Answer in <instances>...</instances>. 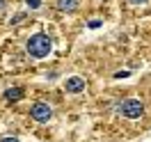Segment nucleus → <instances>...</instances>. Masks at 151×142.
I'll return each mask as SVG.
<instances>
[{
	"label": "nucleus",
	"mask_w": 151,
	"mask_h": 142,
	"mask_svg": "<svg viewBox=\"0 0 151 142\" xmlns=\"http://www.w3.org/2000/svg\"><path fill=\"white\" fill-rule=\"evenodd\" d=\"M131 76V71H117V74H114V78H119V80H122V78H128Z\"/></svg>",
	"instance_id": "nucleus-9"
},
{
	"label": "nucleus",
	"mask_w": 151,
	"mask_h": 142,
	"mask_svg": "<svg viewBox=\"0 0 151 142\" xmlns=\"http://www.w3.org/2000/svg\"><path fill=\"white\" fill-rule=\"evenodd\" d=\"M25 5H28L30 9H39L41 7V0H25Z\"/></svg>",
	"instance_id": "nucleus-7"
},
{
	"label": "nucleus",
	"mask_w": 151,
	"mask_h": 142,
	"mask_svg": "<svg viewBox=\"0 0 151 142\" xmlns=\"http://www.w3.org/2000/svg\"><path fill=\"white\" fill-rule=\"evenodd\" d=\"M119 112L126 117V119H140L144 115V105L137 101V99H126L124 103H119Z\"/></svg>",
	"instance_id": "nucleus-2"
},
{
	"label": "nucleus",
	"mask_w": 151,
	"mask_h": 142,
	"mask_svg": "<svg viewBox=\"0 0 151 142\" xmlns=\"http://www.w3.org/2000/svg\"><path fill=\"white\" fill-rule=\"evenodd\" d=\"M50 48H53V41H50V37L44 35V32H37V35H32V37L25 41V50H28V55L30 57H37V60L46 57L48 53H50Z\"/></svg>",
	"instance_id": "nucleus-1"
},
{
	"label": "nucleus",
	"mask_w": 151,
	"mask_h": 142,
	"mask_svg": "<svg viewBox=\"0 0 151 142\" xmlns=\"http://www.w3.org/2000/svg\"><path fill=\"white\" fill-rule=\"evenodd\" d=\"M64 89H66V92H71V94H78V92H83V89H85V80H83V78H78V76L66 78V80H64Z\"/></svg>",
	"instance_id": "nucleus-4"
},
{
	"label": "nucleus",
	"mask_w": 151,
	"mask_h": 142,
	"mask_svg": "<svg viewBox=\"0 0 151 142\" xmlns=\"http://www.w3.org/2000/svg\"><path fill=\"white\" fill-rule=\"evenodd\" d=\"M131 5H135V7H140V5H147V0H128Z\"/></svg>",
	"instance_id": "nucleus-11"
},
{
	"label": "nucleus",
	"mask_w": 151,
	"mask_h": 142,
	"mask_svg": "<svg viewBox=\"0 0 151 142\" xmlns=\"http://www.w3.org/2000/svg\"><path fill=\"white\" fill-rule=\"evenodd\" d=\"M78 0H57V9L60 12H76Z\"/></svg>",
	"instance_id": "nucleus-6"
},
{
	"label": "nucleus",
	"mask_w": 151,
	"mask_h": 142,
	"mask_svg": "<svg viewBox=\"0 0 151 142\" xmlns=\"http://www.w3.org/2000/svg\"><path fill=\"white\" fill-rule=\"evenodd\" d=\"M30 117H32L37 124H46V122H50L53 110H50V105H48V103H41V101H37V103L30 108Z\"/></svg>",
	"instance_id": "nucleus-3"
},
{
	"label": "nucleus",
	"mask_w": 151,
	"mask_h": 142,
	"mask_svg": "<svg viewBox=\"0 0 151 142\" xmlns=\"http://www.w3.org/2000/svg\"><path fill=\"white\" fill-rule=\"evenodd\" d=\"M23 87H9V89H5V99L7 101H19V99H23Z\"/></svg>",
	"instance_id": "nucleus-5"
},
{
	"label": "nucleus",
	"mask_w": 151,
	"mask_h": 142,
	"mask_svg": "<svg viewBox=\"0 0 151 142\" xmlns=\"http://www.w3.org/2000/svg\"><path fill=\"white\" fill-rule=\"evenodd\" d=\"M5 5H7V0H0V9H2V7H5Z\"/></svg>",
	"instance_id": "nucleus-13"
},
{
	"label": "nucleus",
	"mask_w": 151,
	"mask_h": 142,
	"mask_svg": "<svg viewBox=\"0 0 151 142\" xmlns=\"http://www.w3.org/2000/svg\"><path fill=\"white\" fill-rule=\"evenodd\" d=\"M0 142H21V140H19V138H2Z\"/></svg>",
	"instance_id": "nucleus-12"
},
{
	"label": "nucleus",
	"mask_w": 151,
	"mask_h": 142,
	"mask_svg": "<svg viewBox=\"0 0 151 142\" xmlns=\"http://www.w3.org/2000/svg\"><path fill=\"white\" fill-rule=\"evenodd\" d=\"M25 19V14H16V16H14V19H12V23H14V25H16V23H21V21Z\"/></svg>",
	"instance_id": "nucleus-10"
},
{
	"label": "nucleus",
	"mask_w": 151,
	"mask_h": 142,
	"mask_svg": "<svg viewBox=\"0 0 151 142\" xmlns=\"http://www.w3.org/2000/svg\"><path fill=\"white\" fill-rule=\"evenodd\" d=\"M87 25H89L92 30H96V28H101V25H103V21H101V19H92L89 23H87Z\"/></svg>",
	"instance_id": "nucleus-8"
}]
</instances>
